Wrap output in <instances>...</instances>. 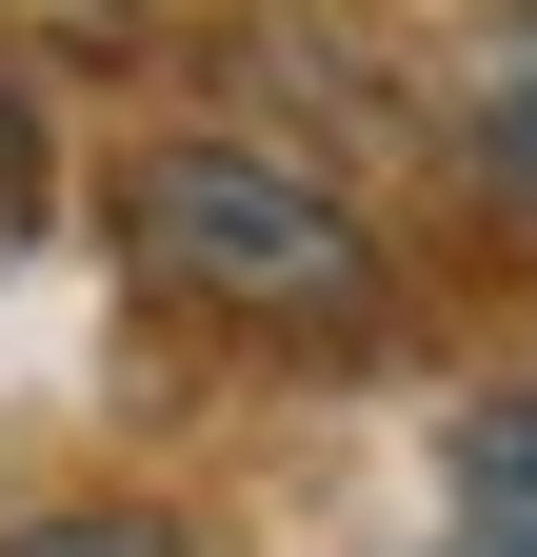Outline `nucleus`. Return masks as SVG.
<instances>
[{
	"label": "nucleus",
	"instance_id": "obj_1",
	"mask_svg": "<svg viewBox=\"0 0 537 557\" xmlns=\"http://www.w3.org/2000/svg\"><path fill=\"white\" fill-rule=\"evenodd\" d=\"M120 259L160 278L179 319H220V338H378L398 319V278H378V220L319 160H279V139H140L120 160Z\"/></svg>",
	"mask_w": 537,
	"mask_h": 557
},
{
	"label": "nucleus",
	"instance_id": "obj_4",
	"mask_svg": "<svg viewBox=\"0 0 537 557\" xmlns=\"http://www.w3.org/2000/svg\"><path fill=\"white\" fill-rule=\"evenodd\" d=\"M0 557H179V518H120L100 498V518H40V537H0Z\"/></svg>",
	"mask_w": 537,
	"mask_h": 557
},
{
	"label": "nucleus",
	"instance_id": "obj_3",
	"mask_svg": "<svg viewBox=\"0 0 537 557\" xmlns=\"http://www.w3.org/2000/svg\"><path fill=\"white\" fill-rule=\"evenodd\" d=\"M458 518H478V557H537V379L458 418Z\"/></svg>",
	"mask_w": 537,
	"mask_h": 557
},
{
	"label": "nucleus",
	"instance_id": "obj_2",
	"mask_svg": "<svg viewBox=\"0 0 537 557\" xmlns=\"http://www.w3.org/2000/svg\"><path fill=\"white\" fill-rule=\"evenodd\" d=\"M458 139H478V180H498V220L537 239V0H498V21L458 40Z\"/></svg>",
	"mask_w": 537,
	"mask_h": 557
},
{
	"label": "nucleus",
	"instance_id": "obj_5",
	"mask_svg": "<svg viewBox=\"0 0 537 557\" xmlns=\"http://www.w3.org/2000/svg\"><path fill=\"white\" fill-rule=\"evenodd\" d=\"M21 220H40V100L0 81V239H21Z\"/></svg>",
	"mask_w": 537,
	"mask_h": 557
}]
</instances>
